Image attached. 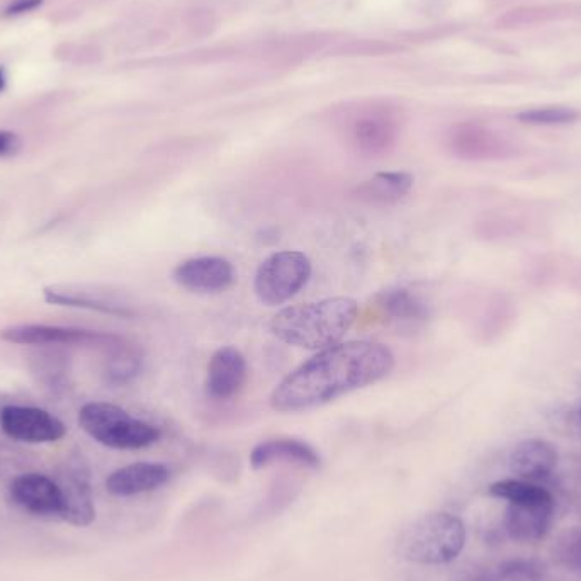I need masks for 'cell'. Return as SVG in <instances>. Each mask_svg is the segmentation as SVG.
I'll use <instances>...</instances> for the list:
<instances>
[{"mask_svg":"<svg viewBox=\"0 0 581 581\" xmlns=\"http://www.w3.org/2000/svg\"><path fill=\"white\" fill-rule=\"evenodd\" d=\"M395 367V356L376 342H345L318 352L296 367L272 391L276 412L296 413L322 407L339 396L378 383Z\"/></svg>","mask_w":581,"mask_h":581,"instance_id":"cell-1","label":"cell"},{"mask_svg":"<svg viewBox=\"0 0 581 581\" xmlns=\"http://www.w3.org/2000/svg\"><path fill=\"white\" fill-rule=\"evenodd\" d=\"M357 311L359 308L352 298H328L289 306L272 316L269 330L284 344L325 350L340 344L356 323Z\"/></svg>","mask_w":581,"mask_h":581,"instance_id":"cell-2","label":"cell"},{"mask_svg":"<svg viewBox=\"0 0 581 581\" xmlns=\"http://www.w3.org/2000/svg\"><path fill=\"white\" fill-rule=\"evenodd\" d=\"M464 544L463 520L446 512H434L413 520L401 532L396 553L417 565H447L463 553Z\"/></svg>","mask_w":581,"mask_h":581,"instance_id":"cell-3","label":"cell"},{"mask_svg":"<svg viewBox=\"0 0 581 581\" xmlns=\"http://www.w3.org/2000/svg\"><path fill=\"white\" fill-rule=\"evenodd\" d=\"M80 429L102 446L119 451H136L152 446L160 439V430L145 420L104 401L87 403L80 408Z\"/></svg>","mask_w":581,"mask_h":581,"instance_id":"cell-4","label":"cell"},{"mask_svg":"<svg viewBox=\"0 0 581 581\" xmlns=\"http://www.w3.org/2000/svg\"><path fill=\"white\" fill-rule=\"evenodd\" d=\"M311 260L298 250H284L269 255L255 274L257 298L267 306L283 305L310 281Z\"/></svg>","mask_w":581,"mask_h":581,"instance_id":"cell-5","label":"cell"},{"mask_svg":"<svg viewBox=\"0 0 581 581\" xmlns=\"http://www.w3.org/2000/svg\"><path fill=\"white\" fill-rule=\"evenodd\" d=\"M60 490L58 517L75 527H87L96 520L92 497L91 471L82 457L68 459L57 480Z\"/></svg>","mask_w":581,"mask_h":581,"instance_id":"cell-6","label":"cell"},{"mask_svg":"<svg viewBox=\"0 0 581 581\" xmlns=\"http://www.w3.org/2000/svg\"><path fill=\"white\" fill-rule=\"evenodd\" d=\"M0 429L7 437L28 444L57 442L67 434V427L60 418L41 408L19 405L2 408Z\"/></svg>","mask_w":581,"mask_h":581,"instance_id":"cell-7","label":"cell"},{"mask_svg":"<svg viewBox=\"0 0 581 581\" xmlns=\"http://www.w3.org/2000/svg\"><path fill=\"white\" fill-rule=\"evenodd\" d=\"M0 339L19 345H91L108 350L121 340L114 333L92 332L53 325H16L0 332Z\"/></svg>","mask_w":581,"mask_h":581,"instance_id":"cell-8","label":"cell"},{"mask_svg":"<svg viewBox=\"0 0 581 581\" xmlns=\"http://www.w3.org/2000/svg\"><path fill=\"white\" fill-rule=\"evenodd\" d=\"M349 143L357 153L378 157L390 152L400 136L398 119L388 111L373 109L359 114L349 126Z\"/></svg>","mask_w":581,"mask_h":581,"instance_id":"cell-9","label":"cell"},{"mask_svg":"<svg viewBox=\"0 0 581 581\" xmlns=\"http://www.w3.org/2000/svg\"><path fill=\"white\" fill-rule=\"evenodd\" d=\"M174 281L192 293H221L235 281L232 262L223 257H196L174 269Z\"/></svg>","mask_w":581,"mask_h":581,"instance_id":"cell-10","label":"cell"},{"mask_svg":"<svg viewBox=\"0 0 581 581\" xmlns=\"http://www.w3.org/2000/svg\"><path fill=\"white\" fill-rule=\"evenodd\" d=\"M43 298L48 305L97 311V313L119 316V318H131L136 315V311L130 305H126L125 301L114 298L111 294L99 291V289L87 288V286H74V284L46 286L43 289Z\"/></svg>","mask_w":581,"mask_h":581,"instance_id":"cell-11","label":"cell"},{"mask_svg":"<svg viewBox=\"0 0 581 581\" xmlns=\"http://www.w3.org/2000/svg\"><path fill=\"white\" fill-rule=\"evenodd\" d=\"M247 361L235 347L216 350L208 366L206 393L215 401H230L247 383Z\"/></svg>","mask_w":581,"mask_h":581,"instance_id":"cell-12","label":"cell"},{"mask_svg":"<svg viewBox=\"0 0 581 581\" xmlns=\"http://www.w3.org/2000/svg\"><path fill=\"white\" fill-rule=\"evenodd\" d=\"M12 503L28 514L50 517L60 512V490L57 481L45 474L28 473L17 476L9 488Z\"/></svg>","mask_w":581,"mask_h":581,"instance_id":"cell-13","label":"cell"},{"mask_svg":"<svg viewBox=\"0 0 581 581\" xmlns=\"http://www.w3.org/2000/svg\"><path fill=\"white\" fill-rule=\"evenodd\" d=\"M508 464L517 480L539 483L558 466V451L548 440L525 439L514 447Z\"/></svg>","mask_w":581,"mask_h":581,"instance_id":"cell-14","label":"cell"},{"mask_svg":"<svg viewBox=\"0 0 581 581\" xmlns=\"http://www.w3.org/2000/svg\"><path fill=\"white\" fill-rule=\"evenodd\" d=\"M169 478L170 471L165 464L135 463L109 474L106 490L114 497H133L157 490L164 486Z\"/></svg>","mask_w":581,"mask_h":581,"instance_id":"cell-15","label":"cell"},{"mask_svg":"<svg viewBox=\"0 0 581 581\" xmlns=\"http://www.w3.org/2000/svg\"><path fill=\"white\" fill-rule=\"evenodd\" d=\"M274 463H291L303 468L316 469L320 466L318 452L298 439H269L260 442L250 454V464L255 469L267 468Z\"/></svg>","mask_w":581,"mask_h":581,"instance_id":"cell-16","label":"cell"},{"mask_svg":"<svg viewBox=\"0 0 581 581\" xmlns=\"http://www.w3.org/2000/svg\"><path fill=\"white\" fill-rule=\"evenodd\" d=\"M554 502L508 503V534L517 541H539L553 519Z\"/></svg>","mask_w":581,"mask_h":581,"instance_id":"cell-17","label":"cell"},{"mask_svg":"<svg viewBox=\"0 0 581 581\" xmlns=\"http://www.w3.org/2000/svg\"><path fill=\"white\" fill-rule=\"evenodd\" d=\"M413 175L408 172H379L357 186L356 196L367 204H395L412 191Z\"/></svg>","mask_w":581,"mask_h":581,"instance_id":"cell-18","label":"cell"},{"mask_svg":"<svg viewBox=\"0 0 581 581\" xmlns=\"http://www.w3.org/2000/svg\"><path fill=\"white\" fill-rule=\"evenodd\" d=\"M379 313L396 323H420L429 320V308L408 289H386L376 296Z\"/></svg>","mask_w":581,"mask_h":581,"instance_id":"cell-19","label":"cell"},{"mask_svg":"<svg viewBox=\"0 0 581 581\" xmlns=\"http://www.w3.org/2000/svg\"><path fill=\"white\" fill-rule=\"evenodd\" d=\"M106 357V367H104V376L109 384L114 386H123L133 381L140 374L143 366V352L130 340H118L116 344L111 345Z\"/></svg>","mask_w":581,"mask_h":581,"instance_id":"cell-20","label":"cell"},{"mask_svg":"<svg viewBox=\"0 0 581 581\" xmlns=\"http://www.w3.org/2000/svg\"><path fill=\"white\" fill-rule=\"evenodd\" d=\"M491 497L502 498L508 503L554 502L553 495L537 483L524 480H502L490 486Z\"/></svg>","mask_w":581,"mask_h":581,"instance_id":"cell-21","label":"cell"},{"mask_svg":"<svg viewBox=\"0 0 581 581\" xmlns=\"http://www.w3.org/2000/svg\"><path fill=\"white\" fill-rule=\"evenodd\" d=\"M517 118L525 125H570V123H575L580 119V113L575 109L556 106V108L529 109V111L520 113Z\"/></svg>","mask_w":581,"mask_h":581,"instance_id":"cell-22","label":"cell"},{"mask_svg":"<svg viewBox=\"0 0 581 581\" xmlns=\"http://www.w3.org/2000/svg\"><path fill=\"white\" fill-rule=\"evenodd\" d=\"M41 4H43V0H14V2H11V4L4 9L2 16H23V14H28V12L38 9Z\"/></svg>","mask_w":581,"mask_h":581,"instance_id":"cell-23","label":"cell"},{"mask_svg":"<svg viewBox=\"0 0 581 581\" xmlns=\"http://www.w3.org/2000/svg\"><path fill=\"white\" fill-rule=\"evenodd\" d=\"M21 148V138L12 131L0 130V157L16 155Z\"/></svg>","mask_w":581,"mask_h":581,"instance_id":"cell-24","label":"cell"},{"mask_svg":"<svg viewBox=\"0 0 581 581\" xmlns=\"http://www.w3.org/2000/svg\"><path fill=\"white\" fill-rule=\"evenodd\" d=\"M6 87H7L6 68L0 67V92L6 91Z\"/></svg>","mask_w":581,"mask_h":581,"instance_id":"cell-25","label":"cell"},{"mask_svg":"<svg viewBox=\"0 0 581 581\" xmlns=\"http://www.w3.org/2000/svg\"><path fill=\"white\" fill-rule=\"evenodd\" d=\"M580 418H581V410H580Z\"/></svg>","mask_w":581,"mask_h":581,"instance_id":"cell-26","label":"cell"}]
</instances>
